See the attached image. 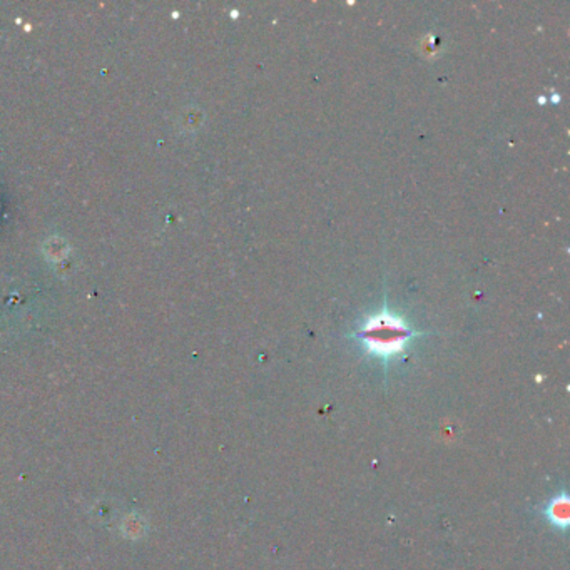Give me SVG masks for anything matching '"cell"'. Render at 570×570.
<instances>
[{
	"label": "cell",
	"mask_w": 570,
	"mask_h": 570,
	"mask_svg": "<svg viewBox=\"0 0 570 570\" xmlns=\"http://www.w3.org/2000/svg\"><path fill=\"white\" fill-rule=\"evenodd\" d=\"M547 518L558 527V529H565L569 523V500L567 497L562 495L557 497L549 508H547Z\"/></svg>",
	"instance_id": "obj_2"
},
{
	"label": "cell",
	"mask_w": 570,
	"mask_h": 570,
	"mask_svg": "<svg viewBox=\"0 0 570 570\" xmlns=\"http://www.w3.org/2000/svg\"><path fill=\"white\" fill-rule=\"evenodd\" d=\"M358 334L369 353L387 358L402 352L407 341L413 337V331L408 328L403 319L383 311L369 318Z\"/></svg>",
	"instance_id": "obj_1"
}]
</instances>
